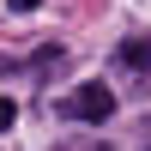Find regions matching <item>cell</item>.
Instances as JSON below:
<instances>
[{
  "label": "cell",
  "instance_id": "obj_2",
  "mask_svg": "<svg viewBox=\"0 0 151 151\" xmlns=\"http://www.w3.org/2000/svg\"><path fill=\"white\" fill-rule=\"evenodd\" d=\"M115 55H121V67H127V73H151V36H127Z\"/></svg>",
  "mask_w": 151,
  "mask_h": 151
},
{
  "label": "cell",
  "instance_id": "obj_4",
  "mask_svg": "<svg viewBox=\"0 0 151 151\" xmlns=\"http://www.w3.org/2000/svg\"><path fill=\"white\" fill-rule=\"evenodd\" d=\"M12 6H18V12H36V6H42V0H12Z\"/></svg>",
  "mask_w": 151,
  "mask_h": 151
},
{
  "label": "cell",
  "instance_id": "obj_3",
  "mask_svg": "<svg viewBox=\"0 0 151 151\" xmlns=\"http://www.w3.org/2000/svg\"><path fill=\"white\" fill-rule=\"evenodd\" d=\"M12 121H18V103H12V97H0V133H6Z\"/></svg>",
  "mask_w": 151,
  "mask_h": 151
},
{
  "label": "cell",
  "instance_id": "obj_1",
  "mask_svg": "<svg viewBox=\"0 0 151 151\" xmlns=\"http://www.w3.org/2000/svg\"><path fill=\"white\" fill-rule=\"evenodd\" d=\"M55 115H67V121H97L103 127L109 115H115V91L109 85H79V91H67L55 103Z\"/></svg>",
  "mask_w": 151,
  "mask_h": 151
}]
</instances>
